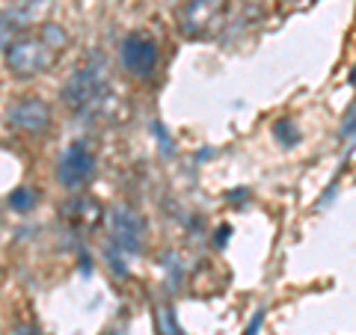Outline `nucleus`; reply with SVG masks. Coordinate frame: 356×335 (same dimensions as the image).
Instances as JSON below:
<instances>
[{
    "label": "nucleus",
    "mask_w": 356,
    "mask_h": 335,
    "mask_svg": "<svg viewBox=\"0 0 356 335\" xmlns=\"http://www.w3.org/2000/svg\"><path fill=\"white\" fill-rule=\"evenodd\" d=\"M110 95H113V86H110L107 63L98 54H92L83 65H77L63 86V101L77 119L102 116L110 104Z\"/></svg>",
    "instance_id": "obj_2"
},
{
    "label": "nucleus",
    "mask_w": 356,
    "mask_h": 335,
    "mask_svg": "<svg viewBox=\"0 0 356 335\" xmlns=\"http://www.w3.org/2000/svg\"><path fill=\"white\" fill-rule=\"evenodd\" d=\"M110 267L116 273H125V259H137L146 247V220L137 208L131 205H116L110 211Z\"/></svg>",
    "instance_id": "obj_3"
},
{
    "label": "nucleus",
    "mask_w": 356,
    "mask_h": 335,
    "mask_svg": "<svg viewBox=\"0 0 356 335\" xmlns=\"http://www.w3.org/2000/svg\"><path fill=\"white\" fill-rule=\"evenodd\" d=\"M273 137L282 142V146H297L300 142V131H297V125L291 119H280L273 125Z\"/></svg>",
    "instance_id": "obj_12"
},
{
    "label": "nucleus",
    "mask_w": 356,
    "mask_h": 335,
    "mask_svg": "<svg viewBox=\"0 0 356 335\" xmlns=\"http://www.w3.org/2000/svg\"><path fill=\"white\" fill-rule=\"evenodd\" d=\"M350 83H353V86H356V69H353V74H350Z\"/></svg>",
    "instance_id": "obj_16"
},
{
    "label": "nucleus",
    "mask_w": 356,
    "mask_h": 335,
    "mask_svg": "<svg viewBox=\"0 0 356 335\" xmlns=\"http://www.w3.org/2000/svg\"><path fill=\"white\" fill-rule=\"evenodd\" d=\"M119 60H122V69L131 77L149 81L161 65V48L149 33H131V36H125L119 44Z\"/></svg>",
    "instance_id": "obj_5"
},
{
    "label": "nucleus",
    "mask_w": 356,
    "mask_h": 335,
    "mask_svg": "<svg viewBox=\"0 0 356 335\" xmlns=\"http://www.w3.org/2000/svg\"><path fill=\"white\" fill-rule=\"evenodd\" d=\"M92 175H95V154L89 149V142L83 140L69 142L57 161V181L69 190H81L92 181Z\"/></svg>",
    "instance_id": "obj_6"
},
{
    "label": "nucleus",
    "mask_w": 356,
    "mask_h": 335,
    "mask_svg": "<svg viewBox=\"0 0 356 335\" xmlns=\"http://www.w3.org/2000/svg\"><path fill=\"white\" fill-rule=\"evenodd\" d=\"M15 335H44V332L33 327V323H15Z\"/></svg>",
    "instance_id": "obj_14"
},
{
    "label": "nucleus",
    "mask_w": 356,
    "mask_h": 335,
    "mask_svg": "<svg viewBox=\"0 0 356 335\" xmlns=\"http://www.w3.org/2000/svg\"><path fill=\"white\" fill-rule=\"evenodd\" d=\"M229 0H181L175 9V24L184 39H211L222 27Z\"/></svg>",
    "instance_id": "obj_4"
},
{
    "label": "nucleus",
    "mask_w": 356,
    "mask_h": 335,
    "mask_svg": "<svg viewBox=\"0 0 356 335\" xmlns=\"http://www.w3.org/2000/svg\"><path fill=\"white\" fill-rule=\"evenodd\" d=\"M107 335H119V332H107Z\"/></svg>",
    "instance_id": "obj_17"
},
{
    "label": "nucleus",
    "mask_w": 356,
    "mask_h": 335,
    "mask_svg": "<svg viewBox=\"0 0 356 335\" xmlns=\"http://www.w3.org/2000/svg\"><path fill=\"white\" fill-rule=\"evenodd\" d=\"M39 202V193L33 187H18L13 190V196H9V205H13V211H18V214H27L30 208H36Z\"/></svg>",
    "instance_id": "obj_11"
},
{
    "label": "nucleus",
    "mask_w": 356,
    "mask_h": 335,
    "mask_svg": "<svg viewBox=\"0 0 356 335\" xmlns=\"http://www.w3.org/2000/svg\"><path fill=\"white\" fill-rule=\"evenodd\" d=\"M54 122V110L44 98H21V101L13 104L9 110V128L18 131V133H27V137H42L44 131L51 128Z\"/></svg>",
    "instance_id": "obj_7"
},
{
    "label": "nucleus",
    "mask_w": 356,
    "mask_h": 335,
    "mask_svg": "<svg viewBox=\"0 0 356 335\" xmlns=\"http://www.w3.org/2000/svg\"><path fill=\"white\" fill-rule=\"evenodd\" d=\"M339 137H341V142H344V140H356V104L348 110V116H344Z\"/></svg>",
    "instance_id": "obj_13"
},
{
    "label": "nucleus",
    "mask_w": 356,
    "mask_h": 335,
    "mask_svg": "<svg viewBox=\"0 0 356 335\" xmlns=\"http://www.w3.org/2000/svg\"><path fill=\"white\" fill-rule=\"evenodd\" d=\"M102 217H104V211L92 196H74L72 202H65V208H63V220L69 222L77 234L92 231L98 222H102Z\"/></svg>",
    "instance_id": "obj_8"
},
{
    "label": "nucleus",
    "mask_w": 356,
    "mask_h": 335,
    "mask_svg": "<svg viewBox=\"0 0 356 335\" xmlns=\"http://www.w3.org/2000/svg\"><path fill=\"white\" fill-rule=\"evenodd\" d=\"M152 318H154V329H158V335H181V327H178L175 311H172L170 303H154Z\"/></svg>",
    "instance_id": "obj_10"
},
{
    "label": "nucleus",
    "mask_w": 356,
    "mask_h": 335,
    "mask_svg": "<svg viewBox=\"0 0 356 335\" xmlns=\"http://www.w3.org/2000/svg\"><path fill=\"white\" fill-rule=\"evenodd\" d=\"M0 220H3V214H0Z\"/></svg>",
    "instance_id": "obj_18"
},
{
    "label": "nucleus",
    "mask_w": 356,
    "mask_h": 335,
    "mask_svg": "<svg viewBox=\"0 0 356 335\" xmlns=\"http://www.w3.org/2000/svg\"><path fill=\"white\" fill-rule=\"evenodd\" d=\"M65 48H69V33L60 24H42L39 30L15 36L3 54V63L13 77L27 81V77L51 72L60 63Z\"/></svg>",
    "instance_id": "obj_1"
},
{
    "label": "nucleus",
    "mask_w": 356,
    "mask_h": 335,
    "mask_svg": "<svg viewBox=\"0 0 356 335\" xmlns=\"http://www.w3.org/2000/svg\"><path fill=\"white\" fill-rule=\"evenodd\" d=\"M261 320H264V311H255V318H252V323L247 327V332H243V335H259V329H261Z\"/></svg>",
    "instance_id": "obj_15"
},
{
    "label": "nucleus",
    "mask_w": 356,
    "mask_h": 335,
    "mask_svg": "<svg viewBox=\"0 0 356 335\" xmlns=\"http://www.w3.org/2000/svg\"><path fill=\"white\" fill-rule=\"evenodd\" d=\"M21 33H24V21L18 18L15 9H0V54H6L13 39Z\"/></svg>",
    "instance_id": "obj_9"
}]
</instances>
